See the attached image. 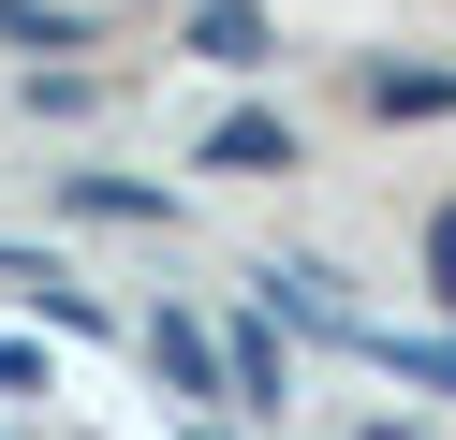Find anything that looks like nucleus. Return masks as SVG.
Returning <instances> with one entry per match:
<instances>
[{
  "instance_id": "1",
  "label": "nucleus",
  "mask_w": 456,
  "mask_h": 440,
  "mask_svg": "<svg viewBox=\"0 0 456 440\" xmlns=\"http://www.w3.org/2000/svg\"><path fill=\"white\" fill-rule=\"evenodd\" d=\"M191 29H207V59H265V15H250V0H207Z\"/></svg>"
}]
</instances>
